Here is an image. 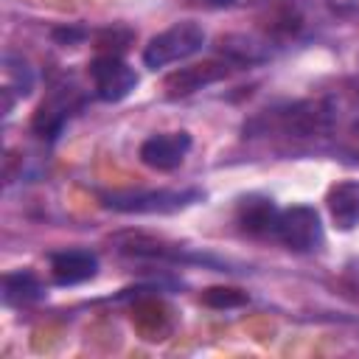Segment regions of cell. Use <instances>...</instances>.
<instances>
[{"label":"cell","instance_id":"7","mask_svg":"<svg viewBox=\"0 0 359 359\" xmlns=\"http://www.w3.org/2000/svg\"><path fill=\"white\" fill-rule=\"evenodd\" d=\"M98 275V258L90 250H65L50 255V278L59 286H79Z\"/></svg>","mask_w":359,"mask_h":359},{"label":"cell","instance_id":"12","mask_svg":"<svg viewBox=\"0 0 359 359\" xmlns=\"http://www.w3.org/2000/svg\"><path fill=\"white\" fill-rule=\"evenodd\" d=\"M67 118H70L67 101L50 98V101H45V104L36 109V115H34V132H36L39 137H45V140H53V137H59V132L65 129Z\"/></svg>","mask_w":359,"mask_h":359},{"label":"cell","instance_id":"2","mask_svg":"<svg viewBox=\"0 0 359 359\" xmlns=\"http://www.w3.org/2000/svg\"><path fill=\"white\" fill-rule=\"evenodd\" d=\"M199 188H160V191H115L104 196V205L118 213H177L202 202Z\"/></svg>","mask_w":359,"mask_h":359},{"label":"cell","instance_id":"1","mask_svg":"<svg viewBox=\"0 0 359 359\" xmlns=\"http://www.w3.org/2000/svg\"><path fill=\"white\" fill-rule=\"evenodd\" d=\"M202 45H205V28L194 20H182L149 39V45L143 48V65L149 70H160L194 56L196 50H202Z\"/></svg>","mask_w":359,"mask_h":359},{"label":"cell","instance_id":"9","mask_svg":"<svg viewBox=\"0 0 359 359\" xmlns=\"http://www.w3.org/2000/svg\"><path fill=\"white\" fill-rule=\"evenodd\" d=\"M34 90V70L25 59L14 56V53H6L3 56V118L11 115L14 109V101L17 98H28Z\"/></svg>","mask_w":359,"mask_h":359},{"label":"cell","instance_id":"14","mask_svg":"<svg viewBox=\"0 0 359 359\" xmlns=\"http://www.w3.org/2000/svg\"><path fill=\"white\" fill-rule=\"evenodd\" d=\"M213 6H255V3H264V0H210Z\"/></svg>","mask_w":359,"mask_h":359},{"label":"cell","instance_id":"8","mask_svg":"<svg viewBox=\"0 0 359 359\" xmlns=\"http://www.w3.org/2000/svg\"><path fill=\"white\" fill-rule=\"evenodd\" d=\"M230 73L227 65L222 62H202V65H191V67H180L174 70L168 79H165V95L168 98H182V95H191L219 79H224Z\"/></svg>","mask_w":359,"mask_h":359},{"label":"cell","instance_id":"11","mask_svg":"<svg viewBox=\"0 0 359 359\" xmlns=\"http://www.w3.org/2000/svg\"><path fill=\"white\" fill-rule=\"evenodd\" d=\"M0 294H3V303L6 306L22 309V306H31V303L42 300L45 297V289H42V283H39L36 275L20 269V272L3 275V292Z\"/></svg>","mask_w":359,"mask_h":359},{"label":"cell","instance_id":"6","mask_svg":"<svg viewBox=\"0 0 359 359\" xmlns=\"http://www.w3.org/2000/svg\"><path fill=\"white\" fill-rule=\"evenodd\" d=\"M278 219H280V208L261 194H250L241 196L236 205V222L247 236L255 238H275L278 233Z\"/></svg>","mask_w":359,"mask_h":359},{"label":"cell","instance_id":"4","mask_svg":"<svg viewBox=\"0 0 359 359\" xmlns=\"http://www.w3.org/2000/svg\"><path fill=\"white\" fill-rule=\"evenodd\" d=\"M90 79L93 90L101 101L115 104L123 101L137 87V73L118 56V53H101L90 62Z\"/></svg>","mask_w":359,"mask_h":359},{"label":"cell","instance_id":"3","mask_svg":"<svg viewBox=\"0 0 359 359\" xmlns=\"http://www.w3.org/2000/svg\"><path fill=\"white\" fill-rule=\"evenodd\" d=\"M275 241L292 252H314L323 247V222L311 205H292L280 210Z\"/></svg>","mask_w":359,"mask_h":359},{"label":"cell","instance_id":"10","mask_svg":"<svg viewBox=\"0 0 359 359\" xmlns=\"http://www.w3.org/2000/svg\"><path fill=\"white\" fill-rule=\"evenodd\" d=\"M325 205L337 230H353L359 224V180H342L331 185Z\"/></svg>","mask_w":359,"mask_h":359},{"label":"cell","instance_id":"5","mask_svg":"<svg viewBox=\"0 0 359 359\" xmlns=\"http://www.w3.org/2000/svg\"><path fill=\"white\" fill-rule=\"evenodd\" d=\"M191 151V135L188 132H160L140 143V163L154 171H174L182 165L185 154Z\"/></svg>","mask_w":359,"mask_h":359},{"label":"cell","instance_id":"13","mask_svg":"<svg viewBox=\"0 0 359 359\" xmlns=\"http://www.w3.org/2000/svg\"><path fill=\"white\" fill-rule=\"evenodd\" d=\"M205 306H210V309H238V306H244L250 297H247V292H241V289H230V286H210V289H205L202 292V297H199Z\"/></svg>","mask_w":359,"mask_h":359}]
</instances>
